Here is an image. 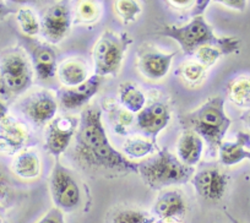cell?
Here are the masks:
<instances>
[{
  "instance_id": "obj_1",
  "label": "cell",
  "mask_w": 250,
  "mask_h": 223,
  "mask_svg": "<svg viewBox=\"0 0 250 223\" xmlns=\"http://www.w3.org/2000/svg\"><path fill=\"white\" fill-rule=\"evenodd\" d=\"M80 123L70 158L83 171L115 178L138 173V163L128 160L110 143L103 124V110L98 104H88L81 110Z\"/></svg>"
},
{
  "instance_id": "obj_2",
  "label": "cell",
  "mask_w": 250,
  "mask_h": 223,
  "mask_svg": "<svg viewBox=\"0 0 250 223\" xmlns=\"http://www.w3.org/2000/svg\"><path fill=\"white\" fill-rule=\"evenodd\" d=\"M180 123L198 134L208 146V152L215 156L230 126V118L226 113L225 100L221 96L208 98L200 107L185 114Z\"/></svg>"
},
{
  "instance_id": "obj_3",
  "label": "cell",
  "mask_w": 250,
  "mask_h": 223,
  "mask_svg": "<svg viewBox=\"0 0 250 223\" xmlns=\"http://www.w3.org/2000/svg\"><path fill=\"white\" fill-rule=\"evenodd\" d=\"M158 35L175 41L187 55H194L199 48L208 44H217L225 55L232 54L239 48V41L234 37H218L215 35L205 16H193L184 25H166L158 31Z\"/></svg>"
},
{
  "instance_id": "obj_4",
  "label": "cell",
  "mask_w": 250,
  "mask_h": 223,
  "mask_svg": "<svg viewBox=\"0 0 250 223\" xmlns=\"http://www.w3.org/2000/svg\"><path fill=\"white\" fill-rule=\"evenodd\" d=\"M195 169L183 164L175 153L165 147L151 157L138 162V174L153 190H165L190 182Z\"/></svg>"
},
{
  "instance_id": "obj_5",
  "label": "cell",
  "mask_w": 250,
  "mask_h": 223,
  "mask_svg": "<svg viewBox=\"0 0 250 223\" xmlns=\"http://www.w3.org/2000/svg\"><path fill=\"white\" fill-rule=\"evenodd\" d=\"M131 43L133 40L126 32L103 31L92 49L93 74L103 79L119 75Z\"/></svg>"
},
{
  "instance_id": "obj_6",
  "label": "cell",
  "mask_w": 250,
  "mask_h": 223,
  "mask_svg": "<svg viewBox=\"0 0 250 223\" xmlns=\"http://www.w3.org/2000/svg\"><path fill=\"white\" fill-rule=\"evenodd\" d=\"M49 193L53 203L62 212H74L83 203V191L71 169L55 158L49 176Z\"/></svg>"
},
{
  "instance_id": "obj_7",
  "label": "cell",
  "mask_w": 250,
  "mask_h": 223,
  "mask_svg": "<svg viewBox=\"0 0 250 223\" xmlns=\"http://www.w3.org/2000/svg\"><path fill=\"white\" fill-rule=\"evenodd\" d=\"M0 78L10 93L20 95L27 91L35 78L27 53L20 48L6 50L0 58Z\"/></svg>"
},
{
  "instance_id": "obj_8",
  "label": "cell",
  "mask_w": 250,
  "mask_h": 223,
  "mask_svg": "<svg viewBox=\"0 0 250 223\" xmlns=\"http://www.w3.org/2000/svg\"><path fill=\"white\" fill-rule=\"evenodd\" d=\"M74 22L73 11L68 0L50 5L41 19V33L49 44H58L68 37Z\"/></svg>"
},
{
  "instance_id": "obj_9",
  "label": "cell",
  "mask_w": 250,
  "mask_h": 223,
  "mask_svg": "<svg viewBox=\"0 0 250 223\" xmlns=\"http://www.w3.org/2000/svg\"><path fill=\"white\" fill-rule=\"evenodd\" d=\"M80 118L75 116H57L47 126L44 134V147L48 153L60 158L73 145Z\"/></svg>"
},
{
  "instance_id": "obj_10",
  "label": "cell",
  "mask_w": 250,
  "mask_h": 223,
  "mask_svg": "<svg viewBox=\"0 0 250 223\" xmlns=\"http://www.w3.org/2000/svg\"><path fill=\"white\" fill-rule=\"evenodd\" d=\"M19 109L33 125L47 126L57 117L59 102L50 91H35L21 101Z\"/></svg>"
},
{
  "instance_id": "obj_11",
  "label": "cell",
  "mask_w": 250,
  "mask_h": 223,
  "mask_svg": "<svg viewBox=\"0 0 250 223\" xmlns=\"http://www.w3.org/2000/svg\"><path fill=\"white\" fill-rule=\"evenodd\" d=\"M172 113L166 102L155 101L146 104L143 110L135 116L136 128L145 138L156 141L157 136L169 125Z\"/></svg>"
},
{
  "instance_id": "obj_12",
  "label": "cell",
  "mask_w": 250,
  "mask_h": 223,
  "mask_svg": "<svg viewBox=\"0 0 250 223\" xmlns=\"http://www.w3.org/2000/svg\"><path fill=\"white\" fill-rule=\"evenodd\" d=\"M190 182L196 194L210 203H218L222 200L228 186L227 174L216 167L195 172Z\"/></svg>"
},
{
  "instance_id": "obj_13",
  "label": "cell",
  "mask_w": 250,
  "mask_h": 223,
  "mask_svg": "<svg viewBox=\"0 0 250 223\" xmlns=\"http://www.w3.org/2000/svg\"><path fill=\"white\" fill-rule=\"evenodd\" d=\"M175 52H162L158 49H144L138 54V70L150 81H161L169 74Z\"/></svg>"
},
{
  "instance_id": "obj_14",
  "label": "cell",
  "mask_w": 250,
  "mask_h": 223,
  "mask_svg": "<svg viewBox=\"0 0 250 223\" xmlns=\"http://www.w3.org/2000/svg\"><path fill=\"white\" fill-rule=\"evenodd\" d=\"M102 81L103 78L92 74L87 81L76 87H62L57 95L58 102L65 110L83 109L97 95L102 86Z\"/></svg>"
},
{
  "instance_id": "obj_15",
  "label": "cell",
  "mask_w": 250,
  "mask_h": 223,
  "mask_svg": "<svg viewBox=\"0 0 250 223\" xmlns=\"http://www.w3.org/2000/svg\"><path fill=\"white\" fill-rule=\"evenodd\" d=\"M28 38V37H27ZM28 57L35 76L40 81H50L57 78V53L49 43L36 42L28 38Z\"/></svg>"
},
{
  "instance_id": "obj_16",
  "label": "cell",
  "mask_w": 250,
  "mask_h": 223,
  "mask_svg": "<svg viewBox=\"0 0 250 223\" xmlns=\"http://www.w3.org/2000/svg\"><path fill=\"white\" fill-rule=\"evenodd\" d=\"M30 141L28 128L21 122L6 117L0 122V152L18 155Z\"/></svg>"
},
{
  "instance_id": "obj_17",
  "label": "cell",
  "mask_w": 250,
  "mask_h": 223,
  "mask_svg": "<svg viewBox=\"0 0 250 223\" xmlns=\"http://www.w3.org/2000/svg\"><path fill=\"white\" fill-rule=\"evenodd\" d=\"M187 199L177 189H165L153 203L152 215L156 220L182 221L187 215Z\"/></svg>"
},
{
  "instance_id": "obj_18",
  "label": "cell",
  "mask_w": 250,
  "mask_h": 223,
  "mask_svg": "<svg viewBox=\"0 0 250 223\" xmlns=\"http://www.w3.org/2000/svg\"><path fill=\"white\" fill-rule=\"evenodd\" d=\"M205 151V142L196 133L185 130L175 143V156L183 164L194 168L199 164Z\"/></svg>"
},
{
  "instance_id": "obj_19",
  "label": "cell",
  "mask_w": 250,
  "mask_h": 223,
  "mask_svg": "<svg viewBox=\"0 0 250 223\" xmlns=\"http://www.w3.org/2000/svg\"><path fill=\"white\" fill-rule=\"evenodd\" d=\"M101 108H102L103 112H105L107 121L113 131L117 135H128L131 126L135 123V114L129 112L128 109H125L119 102H117L113 98L103 100Z\"/></svg>"
},
{
  "instance_id": "obj_20",
  "label": "cell",
  "mask_w": 250,
  "mask_h": 223,
  "mask_svg": "<svg viewBox=\"0 0 250 223\" xmlns=\"http://www.w3.org/2000/svg\"><path fill=\"white\" fill-rule=\"evenodd\" d=\"M92 76L90 68L83 61L70 58L58 65L57 79L64 87H76Z\"/></svg>"
},
{
  "instance_id": "obj_21",
  "label": "cell",
  "mask_w": 250,
  "mask_h": 223,
  "mask_svg": "<svg viewBox=\"0 0 250 223\" xmlns=\"http://www.w3.org/2000/svg\"><path fill=\"white\" fill-rule=\"evenodd\" d=\"M11 171L16 177L23 181L37 179L42 173V162L40 155L30 148L20 151L11 163Z\"/></svg>"
},
{
  "instance_id": "obj_22",
  "label": "cell",
  "mask_w": 250,
  "mask_h": 223,
  "mask_svg": "<svg viewBox=\"0 0 250 223\" xmlns=\"http://www.w3.org/2000/svg\"><path fill=\"white\" fill-rule=\"evenodd\" d=\"M250 145V138L248 134H238L235 141H226L221 143L218 148V160L223 165H235L245 158L250 160V151L247 146Z\"/></svg>"
},
{
  "instance_id": "obj_23",
  "label": "cell",
  "mask_w": 250,
  "mask_h": 223,
  "mask_svg": "<svg viewBox=\"0 0 250 223\" xmlns=\"http://www.w3.org/2000/svg\"><path fill=\"white\" fill-rule=\"evenodd\" d=\"M158 151L156 141L150 140L145 136H133L128 138L122 146V152L128 160L136 163L151 157Z\"/></svg>"
},
{
  "instance_id": "obj_24",
  "label": "cell",
  "mask_w": 250,
  "mask_h": 223,
  "mask_svg": "<svg viewBox=\"0 0 250 223\" xmlns=\"http://www.w3.org/2000/svg\"><path fill=\"white\" fill-rule=\"evenodd\" d=\"M118 100L125 109H128L135 116L147 104L144 91L131 81H124L120 83L118 87Z\"/></svg>"
},
{
  "instance_id": "obj_25",
  "label": "cell",
  "mask_w": 250,
  "mask_h": 223,
  "mask_svg": "<svg viewBox=\"0 0 250 223\" xmlns=\"http://www.w3.org/2000/svg\"><path fill=\"white\" fill-rule=\"evenodd\" d=\"M73 19L75 23L92 25L102 14V0H70Z\"/></svg>"
},
{
  "instance_id": "obj_26",
  "label": "cell",
  "mask_w": 250,
  "mask_h": 223,
  "mask_svg": "<svg viewBox=\"0 0 250 223\" xmlns=\"http://www.w3.org/2000/svg\"><path fill=\"white\" fill-rule=\"evenodd\" d=\"M230 102L239 108L250 109V76H240L228 86Z\"/></svg>"
},
{
  "instance_id": "obj_27",
  "label": "cell",
  "mask_w": 250,
  "mask_h": 223,
  "mask_svg": "<svg viewBox=\"0 0 250 223\" xmlns=\"http://www.w3.org/2000/svg\"><path fill=\"white\" fill-rule=\"evenodd\" d=\"M16 21H18L21 32L26 37L33 38L41 33V20L31 8L23 6L19 9L16 13Z\"/></svg>"
},
{
  "instance_id": "obj_28",
  "label": "cell",
  "mask_w": 250,
  "mask_h": 223,
  "mask_svg": "<svg viewBox=\"0 0 250 223\" xmlns=\"http://www.w3.org/2000/svg\"><path fill=\"white\" fill-rule=\"evenodd\" d=\"M208 69L194 59L183 63L178 69V74L185 83L190 86H198L204 82Z\"/></svg>"
},
{
  "instance_id": "obj_29",
  "label": "cell",
  "mask_w": 250,
  "mask_h": 223,
  "mask_svg": "<svg viewBox=\"0 0 250 223\" xmlns=\"http://www.w3.org/2000/svg\"><path fill=\"white\" fill-rule=\"evenodd\" d=\"M114 11L125 25L135 22L143 13L139 0H114Z\"/></svg>"
},
{
  "instance_id": "obj_30",
  "label": "cell",
  "mask_w": 250,
  "mask_h": 223,
  "mask_svg": "<svg viewBox=\"0 0 250 223\" xmlns=\"http://www.w3.org/2000/svg\"><path fill=\"white\" fill-rule=\"evenodd\" d=\"M155 216L140 208L126 207L117 211L113 215L110 223H153Z\"/></svg>"
},
{
  "instance_id": "obj_31",
  "label": "cell",
  "mask_w": 250,
  "mask_h": 223,
  "mask_svg": "<svg viewBox=\"0 0 250 223\" xmlns=\"http://www.w3.org/2000/svg\"><path fill=\"white\" fill-rule=\"evenodd\" d=\"M223 55H225V53L221 49L220 45L208 44L199 48V49L194 53L193 57L198 63H200L201 65H204L206 69H208L212 65H215L218 61V59H220L221 57H223Z\"/></svg>"
},
{
  "instance_id": "obj_32",
  "label": "cell",
  "mask_w": 250,
  "mask_h": 223,
  "mask_svg": "<svg viewBox=\"0 0 250 223\" xmlns=\"http://www.w3.org/2000/svg\"><path fill=\"white\" fill-rule=\"evenodd\" d=\"M37 223H65V221H64V212L60 211L59 208L53 207Z\"/></svg>"
},
{
  "instance_id": "obj_33",
  "label": "cell",
  "mask_w": 250,
  "mask_h": 223,
  "mask_svg": "<svg viewBox=\"0 0 250 223\" xmlns=\"http://www.w3.org/2000/svg\"><path fill=\"white\" fill-rule=\"evenodd\" d=\"M216 3L221 4V5L229 8L232 10L237 11H244L247 9L248 0H215Z\"/></svg>"
},
{
  "instance_id": "obj_34",
  "label": "cell",
  "mask_w": 250,
  "mask_h": 223,
  "mask_svg": "<svg viewBox=\"0 0 250 223\" xmlns=\"http://www.w3.org/2000/svg\"><path fill=\"white\" fill-rule=\"evenodd\" d=\"M212 0H196L195 4L193 6V16H198V15H204V13L206 11L208 6L210 5V3Z\"/></svg>"
},
{
  "instance_id": "obj_35",
  "label": "cell",
  "mask_w": 250,
  "mask_h": 223,
  "mask_svg": "<svg viewBox=\"0 0 250 223\" xmlns=\"http://www.w3.org/2000/svg\"><path fill=\"white\" fill-rule=\"evenodd\" d=\"M172 6L177 9H189L193 8L196 0H168Z\"/></svg>"
},
{
  "instance_id": "obj_36",
  "label": "cell",
  "mask_w": 250,
  "mask_h": 223,
  "mask_svg": "<svg viewBox=\"0 0 250 223\" xmlns=\"http://www.w3.org/2000/svg\"><path fill=\"white\" fill-rule=\"evenodd\" d=\"M10 13L11 11H10V9L8 8V5L4 3L3 0H0V19L6 18V16H8Z\"/></svg>"
},
{
  "instance_id": "obj_37",
  "label": "cell",
  "mask_w": 250,
  "mask_h": 223,
  "mask_svg": "<svg viewBox=\"0 0 250 223\" xmlns=\"http://www.w3.org/2000/svg\"><path fill=\"white\" fill-rule=\"evenodd\" d=\"M8 113H9L8 105H6L5 103L3 102V101L0 100V122L3 121L4 118H6V117H8Z\"/></svg>"
},
{
  "instance_id": "obj_38",
  "label": "cell",
  "mask_w": 250,
  "mask_h": 223,
  "mask_svg": "<svg viewBox=\"0 0 250 223\" xmlns=\"http://www.w3.org/2000/svg\"><path fill=\"white\" fill-rule=\"evenodd\" d=\"M9 91L8 88H6V86L4 85L3 80H1V78H0V98L5 97V96H8Z\"/></svg>"
},
{
  "instance_id": "obj_39",
  "label": "cell",
  "mask_w": 250,
  "mask_h": 223,
  "mask_svg": "<svg viewBox=\"0 0 250 223\" xmlns=\"http://www.w3.org/2000/svg\"><path fill=\"white\" fill-rule=\"evenodd\" d=\"M153 223H183L182 221L177 220H156Z\"/></svg>"
},
{
  "instance_id": "obj_40",
  "label": "cell",
  "mask_w": 250,
  "mask_h": 223,
  "mask_svg": "<svg viewBox=\"0 0 250 223\" xmlns=\"http://www.w3.org/2000/svg\"><path fill=\"white\" fill-rule=\"evenodd\" d=\"M243 119H244L245 123H247L248 126H249V128H250V110H249V112H248L247 114H245L244 117H243Z\"/></svg>"
},
{
  "instance_id": "obj_41",
  "label": "cell",
  "mask_w": 250,
  "mask_h": 223,
  "mask_svg": "<svg viewBox=\"0 0 250 223\" xmlns=\"http://www.w3.org/2000/svg\"><path fill=\"white\" fill-rule=\"evenodd\" d=\"M14 1H25V0H14Z\"/></svg>"
},
{
  "instance_id": "obj_42",
  "label": "cell",
  "mask_w": 250,
  "mask_h": 223,
  "mask_svg": "<svg viewBox=\"0 0 250 223\" xmlns=\"http://www.w3.org/2000/svg\"><path fill=\"white\" fill-rule=\"evenodd\" d=\"M0 223H4L3 220H1V217H0Z\"/></svg>"
},
{
  "instance_id": "obj_43",
  "label": "cell",
  "mask_w": 250,
  "mask_h": 223,
  "mask_svg": "<svg viewBox=\"0 0 250 223\" xmlns=\"http://www.w3.org/2000/svg\"><path fill=\"white\" fill-rule=\"evenodd\" d=\"M233 221V220H232ZM233 222H234V223H237V222H235V221H233Z\"/></svg>"
}]
</instances>
